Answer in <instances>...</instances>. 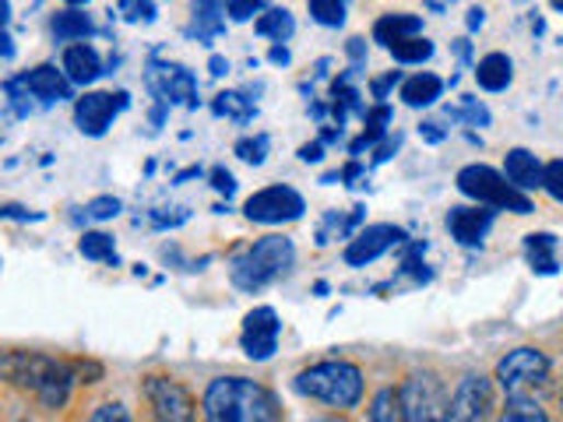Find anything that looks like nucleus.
Here are the masks:
<instances>
[{
    "label": "nucleus",
    "mask_w": 563,
    "mask_h": 422,
    "mask_svg": "<svg viewBox=\"0 0 563 422\" xmlns=\"http://www.w3.org/2000/svg\"><path fill=\"white\" fill-rule=\"evenodd\" d=\"M345 49H349V60H353V67H359V71H363V64H367V39H349V46H345Z\"/></svg>",
    "instance_id": "nucleus-41"
},
{
    "label": "nucleus",
    "mask_w": 563,
    "mask_h": 422,
    "mask_svg": "<svg viewBox=\"0 0 563 422\" xmlns=\"http://www.w3.org/2000/svg\"><path fill=\"white\" fill-rule=\"evenodd\" d=\"M202 409L211 422H272L282 419L278 398L246 377H219L208 384Z\"/></svg>",
    "instance_id": "nucleus-1"
},
{
    "label": "nucleus",
    "mask_w": 563,
    "mask_h": 422,
    "mask_svg": "<svg viewBox=\"0 0 563 422\" xmlns=\"http://www.w3.org/2000/svg\"><path fill=\"white\" fill-rule=\"evenodd\" d=\"M92 419H99V422L103 419H127V412H124V404H103L99 412H92Z\"/></svg>",
    "instance_id": "nucleus-43"
},
{
    "label": "nucleus",
    "mask_w": 563,
    "mask_h": 422,
    "mask_svg": "<svg viewBox=\"0 0 563 422\" xmlns=\"http://www.w3.org/2000/svg\"><path fill=\"white\" fill-rule=\"evenodd\" d=\"M11 22V0H0V28H8Z\"/></svg>",
    "instance_id": "nucleus-49"
},
{
    "label": "nucleus",
    "mask_w": 563,
    "mask_h": 422,
    "mask_svg": "<svg viewBox=\"0 0 563 422\" xmlns=\"http://www.w3.org/2000/svg\"><path fill=\"white\" fill-rule=\"evenodd\" d=\"M388 49L399 64H426L429 57H434V43H429L423 32H420V36H405L399 43H391Z\"/></svg>",
    "instance_id": "nucleus-26"
},
{
    "label": "nucleus",
    "mask_w": 563,
    "mask_h": 422,
    "mask_svg": "<svg viewBox=\"0 0 563 422\" xmlns=\"http://www.w3.org/2000/svg\"><path fill=\"white\" fill-rule=\"evenodd\" d=\"M504 176L515 183L518 191L532 194L542 191V162L528 148H510L504 159Z\"/></svg>",
    "instance_id": "nucleus-16"
},
{
    "label": "nucleus",
    "mask_w": 563,
    "mask_h": 422,
    "mask_svg": "<svg viewBox=\"0 0 563 422\" xmlns=\"http://www.w3.org/2000/svg\"><path fill=\"white\" fill-rule=\"evenodd\" d=\"M254 28L261 32V36L275 39V43H286V39H292V32H296V19L286 8H272V11L261 14Z\"/></svg>",
    "instance_id": "nucleus-24"
},
{
    "label": "nucleus",
    "mask_w": 563,
    "mask_h": 422,
    "mask_svg": "<svg viewBox=\"0 0 563 422\" xmlns=\"http://www.w3.org/2000/svg\"><path fill=\"white\" fill-rule=\"evenodd\" d=\"M399 145H402V138H388L384 145L377 148V156H374V162H388L391 159V151H399Z\"/></svg>",
    "instance_id": "nucleus-44"
},
{
    "label": "nucleus",
    "mask_w": 563,
    "mask_h": 422,
    "mask_svg": "<svg viewBox=\"0 0 563 422\" xmlns=\"http://www.w3.org/2000/svg\"><path fill=\"white\" fill-rule=\"evenodd\" d=\"M300 159H303V162H321V159H324V141H310V145H303V148H300Z\"/></svg>",
    "instance_id": "nucleus-42"
},
{
    "label": "nucleus",
    "mask_w": 563,
    "mask_h": 422,
    "mask_svg": "<svg viewBox=\"0 0 563 422\" xmlns=\"http://www.w3.org/2000/svg\"><path fill=\"white\" fill-rule=\"evenodd\" d=\"M120 14L127 22H152L156 4L152 0H120Z\"/></svg>",
    "instance_id": "nucleus-36"
},
{
    "label": "nucleus",
    "mask_w": 563,
    "mask_h": 422,
    "mask_svg": "<svg viewBox=\"0 0 563 422\" xmlns=\"http://www.w3.org/2000/svg\"><path fill=\"white\" fill-rule=\"evenodd\" d=\"M64 75L71 78V84H92L103 75V60L89 43H74L64 49Z\"/></svg>",
    "instance_id": "nucleus-17"
},
{
    "label": "nucleus",
    "mask_w": 563,
    "mask_h": 422,
    "mask_svg": "<svg viewBox=\"0 0 563 422\" xmlns=\"http://www.w3.org/2000/svg\"><path fill=\"white\" fill-rule=\"evenodd\" d=\"M141 391H145L148 404H152L159 419L184 422V419L194 415V398L187 395V387L170 380V377H145Z\"/></svg>",
    "instance_id": "nucleus-13"
},
{
    "label": "nucleus",
    "mask_w": 563,
    "mask_h": 422,
    "mask_svg": "<svg viewBox=\"0 0 563 422\" xmlns=\"http://www.w3.org/2000/svg\"><path fill=\"white\" fill-rule=\"evenodd\" d=\"M68 4H89V0H68Z\"/></svg>",
    "instance_id": "nucleus-51"
},
{
    "label": "nucleus",
    "mask_w": 563,
    "mask_h": 422,
    "mask_svg": "<svg viewBox=\"0 0 563 422\" xmlns=\"http://www.w3.org/2000/svg\"><path fill=\"white\" fill-rule=\"evenodd\" d=\"M402 81V75L399 71H388L384 78H377L374 84H370V92H374V99H377V103H384V99H388V92L394 89V84H399Z\"/></svg>",
    "instance_id": "nucleus-39"
},
{
    "label": "nucleus",
    "mask_w": 563,
    "mask_h": 422,
    "mask_svg": "<svg viewBox=\"0 0 563 422\" xmlns=\"http://www.w3.org/2000/svg\"><path fill=\"white\" fill-rule=\"evenodd\" d=\"M303 212H307L303 194L286 187V183H275V187H264V191L251 194L243 205V215L251 218V223H261V226L296 223V218H303Z\"/></svg>",
    "instance_id": "nucleus-5"
},
{
    "label": "nucleus",
    "mask_w": 563,
    "mask_h": 422,
    "mask_svg": "<svg viewBox=\"0 0 563 422\" xmlns=\"http://www.w3.org/2000/svg\"><path fill=\"white\" fill-rule=\"evenodd\" d=\"M0 218H19V223H39L43 212H28L22 205H4L0 208Z\"/></svg>",
    "instance_id": "nucleus-40"
},
{
    "label": "nucleus",
    "mask_w": 563,
    "mask_h": 422,
    "mask_svg": "<svg viewBox=\"0 0 563 422\" xmlns=\"http://www.w3.org/2000/svg\"><path fill=\"white\" fill-rule=\"evenodd\" d=\"M461 116L475 127H490V121H493L490 110L483 103H475V99H466V110H447V121H461Z\"/></svg>",
    "instance_id": "nucleus-34"
},
{
    "label": "nucleus",
    "mask_w": 563,
    "mask_h": 422,
    "mask_svg": "<svg viewBox=\"0 0 563 422\" xmlns=\"http://www.w3.org/2000/svg\"><path fill=\"white\" fill-rule=\"evenodd\" d=\"M22 84L28 89V95H36L39 103H60V99H71V78L57 71L54 64H39L32 67L28 75H22Z\"/></svg>",
    "instance_id": "nucleus-15"
},
{
    "label": "nucleus",
    "mask_w": 563,
    "mask_h": 422,
    "mask_svg": "<svg viewBox=\"0 0 563 422\" xmlns=\"http://www.w3.org/2000/svg\"><path fill=\"white\" fill-rule=\"evenodd\" d=\"M292 264H296V247L289 236H264V240H257L251 250H243L233 261L229 278H233V285L243 293H261L264 285L289 275Z\"/></svg>",
    "instance_id": "nucleus-2"
},
{
    "label": "nucleus",
    "mask_w": 563,
    "mask_h": 422,
    "mask_svg": "<svg viewBox=\"0 0 563 422\" xmlns=\"http://www.w3.org/2000/svg\"><path fill=\"white\" fill-rule=\"evenodd\" d=\"M363 124H367V127H363V138L349 145L353 156H359L363 148H374L380 138H384V134H388V124H391V106H388V103H377L374 110L363 113Z\"/></svg>",
    "instance_id": "nucleus-23"
},
{
    "label": "nucleus",
    "mask_w": 563,
    "mask_h": 422,
    "mask_svg": "<svg viewBox=\"0 0 563 422\" xmlns=\"http://www.w3.org/2000/svg\"><path fill=\"white\" fill-rule=\"evenodd\" d=\"M208 71H211L215 78H222V75L229 71V60H226V57H211V60H208Z\"/></svg>",
    "instance_id": "nucleus-45"
},
{
    "label": "nucleus",
    "mask_w": 563,
    "mask_h": 422,
    "mask_svg": "<svg viewBox=\"0 0 563 422\" xmlns=\"http://www.w3.org/2000/svg\"><path fill=\"white\" fill-rule=\"evenodd\" d=\"M402 415L412 422H429V419H447V404H451V395H447L444 380H437L434 374H412L402 384Z\"/></svg>",
    "instance_id": "nucleus-6"
},
{
    "label": "nucleus",
    "mask_w": 563,
    "mask_h": 422,
    "mask_svg": "<svg viewBox=\"0 0 563 422\" xmlns=\"http://www.w3.org/2000/svg\"><path fill=\"white\" fill-rule=\"evenodd\" d=\"M54 36L60 43L85 39V36H92V19L81 11H60V14H54Z\"/></svg>",
    "instance_id": "nucleus-25"
},
{
    "label": "nucleus",
    "mask_w": 563,
    "mask_h": 422,
    "mask_svg": "<svg viewBox=\"0 0 563 422\" xmlns=\"http://www.w3.org/2000/svg\"><path fill=\"white\" fill-rule=\"evenodd\" d=\"M550 380V360L542 356L539 349H515L496 363V384L504 387L507 395H518L528 387H539Z\"/></svg>",
    "instance_id": "nucleus-7"
},
{
    "label": "nucleus",
    "mask_w": 563,
    "mask_h": 422,
    "mask_svg": "<svg viewBox=\"0 0 563 422\" xmlns=\"http://www.w3.org/2000/svg\"><path fill=\"white\" fill-rule=\"evenodd\" d=\"M268 60H272V64H278V67H286V64H289V49H286V46H272Z\"/></svg>",
    "instance_id": "nucleus-46"
},
{
    "label": "nucleus",
    "mask_w": 563,
    "mask_h": 422,
    "mask_svg": "<svg viewBox=\"0 0 563 422\" xmlns=\"http://www.w3.org/2000/svg\"><path fill=\"white\" fill-rule=\"evenodd\" d=\"M483 22H486V11L483 8H472L469 11V28L475 32V28H483Z\"/></svg>",
    "instance_id": "nucleus-47"
},
{
    "label": "nucleus",
    "mask_w": 563,
    "mask_h": 422,
    "mask_svg": "<svg viewBox=\"0 0 563 422\" xmlns=\"http://www.w3.org/2000/svg\"><path fill=\"white\" fill-rule=\"evenodd\" d=\"M310 19L324 28H342L345 25V0H307Z\"/></svg>",
    "instance_id": "nucleus-29"
},
{
    "label": "nucleus",
    "mask_w": 563,
    "mask_h": 422,
    "mask_svg": "<svg viewBox=\"0 0 563 422\" xmlns=\"http://www.w3.org/2000/svg\"><path fill=\"white\" fill-rule=\"evenodd\" d=\"M222 28H226V0H194L191 36H197V43H211Z\"/></svg>",
    "instance_id": "nucleus-18"
},
{
    "label": "nucleus",
    "mask_w": 563,
    "mask_h": 422,
    "mask_svg": "<svg viewBox=\"0 0 563 422\" xmlns=\"http://www.w3.org/2000/svg\"><path fill=\"white\" fill-rule=\"evenodd\" d=\"M542 191L550 194L556 205H563V159H553L550 166H542Z\"/></svg>",
    "instance_id": "nucleus-33"
},
{
    "label": "nucleus",
    "mask_w": 563,
    "mask_h": 422,
    "mask_svg": "<svg viewBox=\"0 0 563 422\" xmlns=\"http://www.w3.org/2000/svg\"><path fill=\"white\" fill-rule=\"evenodd\" d=\"M374 422H391V419H405L402 415V398H399V391H380L377 398H374V409L367 412Z\"/></svg>",
    "instance_id": "nucleus-31"
},
{
    "label": "nucleus",
    "mask_w": 563,
    "mask_h": 422,
    "mask_svg": "<svg viewBox=\"0 0 563 422\" xmlns=\"http://www.w3.org/2000/svg\"><path fill=\"white\" fill-rule=\"evenodd\" d=\"M402 243H405V229L391 226V223L367 226V229H359L353 236L349 247H345V264H349V267H367L377 258H384L391 247H402Z\"/></svg>",
    "instance_id": "nucleus-9"
},
{
    "label": "nucleus",
    "mask_w": 563,
    "mask_h": 422,
    "mask_svg": "<svg viewBox=\"0 0 563 422\" xmlns=\"http://www.w3.org/2000/svg\"><path fill=\"white\" fill-rule=\"evenodd\" d=\"M493 229V212L486 208H451L447 212V232L461 247H483L486 232Z\"/></svg>",
    "instance_id": "nucleus-14"
},
{
    "label": "nucleus",
    "mask_w": 563,
    "mask_h": 422,
    "mask_svg": "<svg viewBox=\"0 0 563 422\" xmlns=\"http://www.w3.org/2000/svg\"><path fill=\"white\" fill-rule=\"evenodd\" d=\"M120 208H124V205H120V197L103 194V197H92V201H89L85 215H89V218H99V223H106V218H117Z\"/></svg>",
    "instance_id": "nucleus-35"
},
{
    "label": "nucleus",
    "mask_w": 563,
    "mask_h": 422,
    "mask_svg": "<svg viewBox=\"0 0 563 422\" xmlns=\"http://www.w3.org/2000/svg\"><path fill=\"white\" fill-rule=\"evenodd\" d=\"M525 261L536 275H556V236L553 232H532L525 236Z\"/></svg>",
    "instance_id": "nucleus-19"
},
{
    "label": "nucleus",
    "mask_w": 563,
    "mask_h": 422,
    "mask_svg": "<svg viewBox=\"0 0 563 422\" xmlns=\"http://www.w3.org/2000/svg\"><path fill=\"white\" fill-rule=\"evenodd\" d=\"M268 148H272L268 134H257V138H240L237 141V156L243 162H251V166H261L264 159H268Z\"/></svg>",
    "instance_id": "nucleus-32"
},
{
    "label": "nucleus",
    "mask_w": 563,
    "mask_h": 422,
    "mask_svg": "<svg viewBox=\"0 0 563 422\" xmlns=\"http://www.w3.org/2000/svg\"><path fill=\"white\" fill-rule=\"evenodd\" d=\"M254 11H261V0H226V14L233 22H251Z\"/></svg>",
    "instance_id": "nucleus-37"
},
{
    "label": "nucleus",
    "mask_w": 563,
    "mask_h": 422,
    "mask_svg": "<svg viewBox=\"0 0 563 422\" xmlns=\"http://www.w3.org/2000/svg\"><path fill=\"white\" fill-rule=\"evenodd\" d=\"M211 187L219 191V194H226V197H233L237 194V180H233V173H229L226 166H215L211 169Z\"/></svg>",
    "instance_id": "nucleus-38"
},
{
    "label": "nucleus",
    "mask_w": 563,
    "mask_h": 422,
    "mask_svg": "<svg viewBox=\"0 0 563 422\" xmlns=\"http://www.w3.org/2000/svg\"><path fill=\"white\" fill-rule=\"evenodd\" d=\"M78 250H81V258H89V261L117 264V247H113V236H106V232H85Z\"/></svg>",
    "instance_id": "nucleus-27"
},
{
    "label": "nucleus",
    "mask_w": 563,
    "mask_h": 422,
    "mask_svg": "<svg viewBox=\"0 0 563 422\" xmlns=\"http://www.w3.org/2000/svg\"><path fill=\"white\" fill-rule=\"evenodd\" d=\"M0 57H14V46H11V36H8V32L4 28H0Z\"/></svg>",
    "instance_id": "nucleus-48"
},
{
    "label": "nucleus",
    "mask_w": 563,
    "mask_h": 422,
    "mask_svg": "<svg viewBox=\"0 0 563 422\" xmlns=\"http://www.w3.org/2000/svg\"><path fill=\"white\" fill-rule=\"evenodd\" d=\"M458 191L479 201V205H490V208H504V212H515V215H532V197L525 191H518L504 173H496L490 166H466L458 173Z\"/></svg>",
    "instance_id": "nucleus-4"
},
{
    "label": "nucleus",
    "mask_w": 563,
    "mask_h": 422,
    "mask_svg": "<svg viewBox=\"0 0 563 422\" xmlns=\"http://www.w3.org/2000/svg\"><path fill=\"white\" fill-rule=\"evenodd\" d=\"M420 32H423L420 14H384V19H377L374 25V39L388 49L391 43H399L405 36H420Z\"/></svg>",
    "instance_id": "nucleus-22"
},
{
    "label": "nucleus",
    "mask_w": 563,
    "mask_h": 422,
    "mask_svg": "<svg viewBox=\"0 0 563 422\" xmlns=\"http://www.w3.org/2000/svg\"><path fill=\"white\" fill-rule=\"evenodd\" d=\"M219 116H233V121H251L254 116V103L251 99H243L240 92H222L215 95V106H211Z\"/></svg>",
    "instance_id": "nucleus-30"
},
{
    "label": "nucleus",
    "mask_w": 563,
    "mask_h": 422,
    "mask_svg": "<svg viewBox=\"0 0 563 422\" xmlns=\"http://www.w3.org/2000/svg\"><path fill=\"white\" fill-rule=\"evenodd\" d=\"M278 334H282V324H278V313L272 307H257L243 317V334H240V345L246 352V360L254 363H264L275 356L278 349Z\"/></svg>",
    "instance_id": "nucleus-11"
},
{
    "label": "nucleus",
    "mask_w": 563,
    "mask_h": 422,
    "mask_svg": "<svg viewBox=\"0 0 563 422\" xmlns=\"http://www.w3.org/2000/svg\"><path fill=\"white\" fill-rule=\"evenodd\" d=\"M560 404H563V391H560Z\"/></svg>",
    "instance_id": "nucleus-52"
},
{
    "label": "nucleus",
    "mask_w": 563,
    "mask_h": 422,
    "mask_svg": "<svg viewBox=\"0 0 563 422\" xmlns=\"http://www.w3.org/2000/svg\"><path fill=\"white\" fill-rule=\"evenodd\" d=\"M148 89L156 92V99L162 106H173V103H184L194 106V95H197V81L187 67H176V64H159L152 60L148 64Z\"/></svg>",
    "instance_id": "nucleus-10"
},
{
    "label": "nucleus",
    "mask_w": 563,
    "mask_h": 422,
    "mask_svg": "<svg viewBox=\"0 0 563 422\" xmlns=\"http://www.w3.org/2000/svg\"><path fill=\"white\" fill-rule=\"evenodd\" d=\"M550 4H553L556 11H563V0H550Z\"/></svg>",
    "instance_id": "nucleus-50"
},
{
    "label": "nucleus",
    "mask_w": 563,
    "mask_h": 422,
    "mask_svg": "<svg viewBox=\"0 0 563 422\" xmlns=\"http://www.w3.org/2000/svg\"><path fill=\"white\" fill-rule=\"evenodd\" d=\"M504 419H525V422H545V412H542V404L532 398V395H507V404H504Z\"/></svg>",
    "instance_id": "nucleus-28"
},
{
    "label": "nucleus",
    "mask_w": 563,
    "mask_h": 422,
    "mask_svg": "<svg viewBox=\"0 0 563 422\" xmlns=\"http://www.w3.org/2000/svg\"><path fill=\"white\" fill-rule=\"evenodd\" d=\"M292 387L303 398L324 401L331 409H356L363 398V369L345 360H328V363L303 369V374L292 380Z\"/></svg>",
    "instance_id": "nucleus-3"
},
{
    "label": "nucleus",
    "mask_w": 563,
    "mask_h": 422,
    "mask_svg": "<svg viewBox=\"0 0 563 422\" xmlns=\"http://www.w3.org/2000/svg\"><path fill=\"white\" fill-rule=\"evenodd\" d=\"M130 106V95L127 92H85L74 103V124L81 134L89 138H103L110 130V124Z\"/></svg>",
    "instance_id": "nucleus-8"
},
{
    "label": "nucleus",
    "mask_w": 563,
    "mask_h": 422,
    "mask_svg": "<svg viewBox=\"0 0 563 422\" xmlns=\"http://www.w3.org/2000/svg\"><path fill=\"white\" fill-rule=\"evenodd\" d=\"M440 92H444V81H440L437 75H429V71L412 75V78H405V81H402V103H405V106H412V110H426V106H434L437 99H440Z\"/></svg>",
    "instance_id": "nucleus-21"
},
{
    "label": "nucleus",
    "mask_w": 563,
    "mask_h": 422,
    "mask_svg": "<svg viewBox=\"0 0 563 422\" xmlns=\"http://www.w3.org/2000/svg\"><path fill=\"white\" fill-rule=\"evenodd\" d=\"M475 81L479 89L486 92H504L510 81H515V64H510L507 54H486L475 64Z\"/></svg>",
    "instance_id": "nucleus-20"
},
{
    "label": "nucleus",
    "mask_w": 563,
    "mask_h": 422,
    "mask_svg": "<svg viewBox=\"0 0 563 422\" xmlns=\"http://www.w3.org/2000/svg\"><path fill=\"white\" fill-rule=\"evenodd\" d=\"M490 409H493V380L483 374H469L455 387L451 404H447V419H458V422L490 419Z\"/></svg>",
    "instance_id": "nucleus-12"
}]
</instances>
